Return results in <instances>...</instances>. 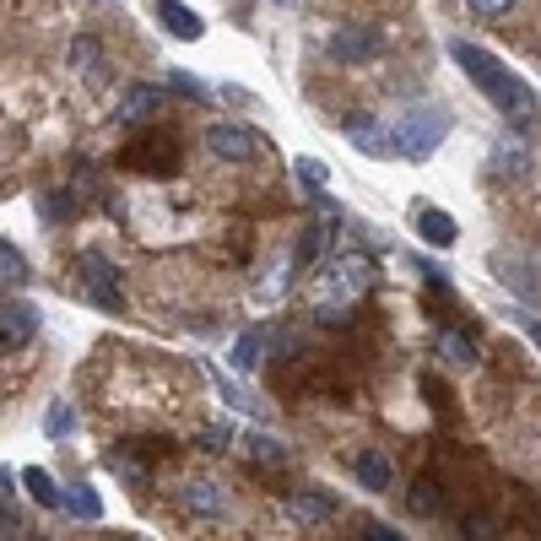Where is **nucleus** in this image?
Returning a JSON list of instances; mask_svg holds the SVG:
<instances>
[{
	"label": "nucleus",
	"mask_w": 541,
	"mask_h": 541,
	"mask_svg": "<svg viewBox=\"0 0 541 541\" xmlns=\"http://www.w3.org/2000/svg\"><path fill=\"white\" fill-rule=\"evenodd\" d=\"M450 55H455V65L471 76V82L482 87V98L493 103L504 120H514V125H531L536 120V98H531V87L520 82V76L509 71L504 60H493L487 49H477V44H466V38H455L450 44Z\"/></svg>",
	"instance_id": "1"
},
{
	"label": "nucleus",
	"mask_w": 541,
	"mask_h": 541,
	"mask_svg": "<svg viewBox=\"0 0 541 541\" xmlns=\"http://www.w3.org/2000/svg\"><path fill=\"white\" fill-rule=\"evenodd\" d=\"M368 287H374V260H368V255H336L331 266H325L320 303H314L320 325H341V320H347V309L368 293Z\"/></svg>",
	"instance_id": "2"
},
{
	"label": "nucleus",
	"mask_w": 541,
	"mask_h": 541,
	"mask_svg": "<svg viewBox=\"0 0 541 541\" xmlns=\"http://www.w3.org/2000/svg\"><path fill=\"white\" fill-rule=\"evenodd\" d=\"M444 136H450V109L422 103V109H412L401 125L390 130V152H401V157H412V163H422V157L439 152Z\"/></svg>",
	"instance_id": "3"
},
{
	"label": "nucleus",
	"mask_w": 541,
	"mask_h": 541,
	"mask_svg": "<svg viewBox=\"0 0 541 541\" xmlns=\"http://www.w3.org/2000/svg\"><path fill=\"white\" fill-rule=\"evenodd\" d=\"M76 271H82V287L92 293V303H98V309H120V303H125L120 271L109 266V255H98V249H82V255H76Z\"/></svg>",
	"instance_id": "4"
},
{
	"label": "nucleus",
	"mask_w": 541,
	"mask_h": 541,
	"mask_svg": "<svg viewBox=\"0 0 541 541\" xmlns=\"http://www.w3.org/2000/svg\"><path fill=\"white\" fill-rule=\"evenodd\" d=\"M33 331H38V303H28V298L0 303V347H6V352L28 347Z\"/></svg>",
	"instance_id": "5"
},
{
	"label": "nucleus",
	"mask_w": 541,
	"mask_h": 541,
	"mask_svg": "<svg viewBox=\"0 0 541 541\" xmlns=\"http://www.w3.org/2000/svg\"><path fill=\"white\" fill-rule=\"evenodd\" d=\"M206 152H217L222 163H249L260 152V136L249 125H211L206 130Z\"/></svg>",
	"instance_id": "6"
},
{
	"label": "nucleus",
	"mask_w": 541,
	"mask_h": 541,
	"mask_svg": "<svg viewBox=\"0 0 541 541\" xmlns=\"http://www.w3.org/2000/svg\"><path fill=\"white\" fill-rule=\"evenodd\" d=\"M152 11H157V28L168 38H179V44H195V38H201V17H195L184 0H152Z\"/></svg>",
	"instance_id": "7"
},
{
	"label": "nucleus",
	"mask_w": 541,
	"mask_h": 541,
	"mask_svg": "<svg viewBox=\"0 0 541 541\" xmlns=\"http://www.w3.org/2000/svg\"><path fill=\"white\" fill-rule=\"evenodd\" d=\"M331 55L347 60V65H358L368 55H379V33L374 28H336L331 33Z\"/></svg>",
	"instance_id": "8"
},
{
	"label": "nucleus",
	"mask_w": 541,
	"mask_h": 541,
	"mask_svg": "<svg viewBox=\"0 0 541 541\" xmlns=\"http://www.w3.org/2000/svg\"><path fill=\"white\" fill-rule=\"evenodd\" d=\"M287 514L303 525H331L336 520V498L331 493H314V487H303V493L287 498Z\"/></svg>",
	"instance_id": "9"
},
{
	"label": "nucleus",
	"mask_w": 541,
	"mask_h": 541,
	"mask_svg": "<svg viewBox=\"0 0 541 541\" xmlns=\"http://www.w3.org/2000/svg\"><path fill=\"white\" fill-rule=\"evenodd\" d=\"M417 233H422L433 249H450V244H455V217H450L444 206H417Z\"/></svg>",
	"instance_id": "10"
},
{
	"label": "nucleus",
	"mask_w": 541,
	"mask_h": 541,
	"mask_svg": "<svg viewBox=\"0 0 541 541\" xmlns=\"http://www.w3.org/2000/svg\"><path fill=\"white\" fill-rule=\"evenodd\" d=\"M163 109V87H152V82H136L120 98V120L125 125H136V120H147V114H157Z\"/></svg>",
	"instance_id": "11"
},
{
	"label": "nucleus",
	"mask_w": 541,
	"mask_h": 541,
	"mask_svg": "<svg viewBox=\"0 0 541 541\" xmlns=\"http://www.w3.org/2000/svg\"><path fill=\"white\" fill-rule=\"evenodd\" d=\"M184 509H190V514H222V509H228V498H222L217 482H184Z\"/></svg>",
	"instance_id": "12"
},
{
	"label": "nucleus",
	"mask_w": 541,
	"mask_h": 541,
	"mask_svg": "<svg viewBox=\"0 0 541 541\" xmlns=\"http://www.w3.org/2000/svg\"><path fill=\"white\" fill-rule=\"evenodd\" d=\"M260 358H266V331H260V325H255V331H244L239 341H233V368H239V374H249V368H260Z\"/></svg>",
	"instance_id": "13"
},
{
	"label": "nucleus",
	"mask_w": 541,
	"mask_h": 541,
	"mask_svg": "<svg viewBox=\"0 0 541 541\" xmlns=\"http://www.w3.org/2000/svg\"><path fill=\"white\" fill-rule=\"evenodd\" d=\"M493 174H514V179L531 174V157H525L520 141H498L493 147Z\"/></svg>",
	"instance_id": "14"
},
{
	"label": "nucleus",
	"mask_w": 541,
	"mask_h": 541,
	"mask_svg": "<svg viewBox=\"0 0 541 541\" xmlns=\"http://www.w3.org/2000/svg\"><path fill=\"white\" fill-rule=\"evenodd\" d=\"M22 487L33 493V504H44V509H60V487H55V477H49L44 466H28V471H22Z\"/></svg>",
	"instance_id": "15"
},
{
	"label": "nucleus",
	"mask_w": 541,
	"mask_h": 541,
	"mask_svg": "<svg viewBox=\"0 0 541 541\" xmlns=\"http://www.w3.org/2000/svg\"><path fill=\"white\" fill-rule=\"evenodd\" d=\"M358 482L374 487V493H385V487H390V460L379 455V450H363L358 455Z\"/></svg>",
	"instance_id": "16"
},
{
	"label": "nucleus",
	"mask_w": 541,
	"mask_h": 541,
	"mask_svg": "<svg viewBox=\"0 0 541 541\" xmlns=\"http://www.w3.org/2000/svg\"><path fill=\"white\" fill-rule=\"evenodd\" d=\"M60 504H65V509H71V514H76V520H98V514H103V498H98V493H92V487H87V482H76V487H71V493H60Z\"/></svg>",
	"instance_id": "17"
},
{
	"label": "nucleus",
	"mask_w": 541,
	"mask_h": 541,
	"mask_svg": "<svg viewBox=\"0 0 541 541\" xmlns=\"http://www.w3.org/2000/svg\"><path fill=\"white\" fill-rule=\"evenodd\" d=\"M347 136H352V147H358V152H368V157L390 152V136H385V130H374L368 120H347Z\"/></svg>",
	"instance_id": "18"
},
{
	"label": "nucleus",
	"mask_w": 541,
	"mask_h": 541,
	"mask_svg": "<svg viewBox=\"0 0 541 541\" xmlns=\"http://www.w3.org/2000/svg\"><path fill=\"white\" fill-rule=\"evenodd\" d=\"M439 352H444V363H455V368H471V363H477V341L460 336V331H444V336H439Z\"/></svg>",
	"instance_id": "19"
},
{
	"label": "nucleus",
	"mask_w": 541,
	"mask_h": 541,
	"mask_svg": "<svg viewBox=\"0 0 541 541\" xmlns=\"http://www.w3.org/2000/svg\"><path fill=\"white\" fill-rule=\"evenodd\" d=\"M406 504H412V514H422V520H428V514H439L444 509V498H439V487L433 482H412V498H406Z\"/></svg>",
	"instance_id": "20"
},
{
	"label": "nucleus",
	"mask_w": 541,
	"mask_h": 541,
	"mask_svg": "<svg viewBox=\"0 0 541 541\" xmlns=\"http://www.w3.org/2000/svg\"><path fill=\"white\" fill-rule=\"evenodd\" d=\"M22 276H28V260H22L17 249H11L6 239H0V282H6V287H17Z\"/></svg>",
	"instance_id": "21"
},
{
	"label": "nucleus",
	"mask_w": 541,
	"mask_h": 541,
	"mask_svg": "<svg viewBox=\"0 0 541 541\" xmlns=\"http://www.w3.org/2000/svg\"><path fill=\"white\" fill-rule=\"evenodd\" d=\"M71 428H76V412H71V401H55V406H49V417H44V433H49V439H65Z\"/></svg>",
	"instance_id": "22"
},
{
	"label": "nucleus",
	"mask_w": 541,
	"mask_h": 541,
	"mask_svg": "<svg viewBox=\"0 0 541 541\" xmlns=\"http://www.w3.org/2000/svg\"><path fill=\"white\" fill-rule=\"evenodd\" d=\"M249 455H255V460H266V466H276V460H287V450H282V444H276V439H266V433H249Z\"/></svg>",
	"instance_id": "23"
},
{
	"label": "nucleus",
	"mask_w": 541,
	"mask_h": 541,
	"mask_svg": "<svg viewBox=\"0 0 541 541\" xmlns=\"http://www.w3.org/2000/svg\"><path fill=\"white\" fill-rule=\"evenodd\" d=\"M71 71H98V38H76L71 44Z\"/></svg>",
	"instance_id": "24"
},
{
	"label": "nucleus",
	"mask_w": 541,
	"mask_h": 541,
	"mask_svg": "<svg viewBox=\"0 0 541 541\" xmlns=\"http://www.w3.org/2000/svg\"><path fill=\"white\" fill-rule=\"evenodd\" d=\"M320 249H325V228H303V239H298V266H309Z\"/></svg>",
	"instance_id": "25"
},
{
	"label": "nucleus",
	"mask_w": 541,
	"mask_h": 541,
	"mask_svg": "<svg viewBox=\"0 0 541 541\" xmlns=\"http://www.w3.org/2000/svg\"><path fill=\"white\" fill-rule=\"evenodd\" d=\"M109 471H114V477H125L130 487H141V482H147V471H141L130 455H109Z\"/></svg>",
	"instance_id": "26"
},
{
	"label": "nucleus",
	"mask_w": 541,
	"mask_h": 541,
	"mask_svg": "<svg viewBox=\"0 0 541 541\" xmlns=\"http://www.w3.org/2000/svg\"><path fill=\"white\" fill-rule=\"evenodd\" d=\"M471 11H477V17H487V22H498V17H509L514 11V0H466Z\"/></svg>",
	"instance_id": "27"
},
{
	"label": "nucleus",
	"mask_w": 541,
	"mask_h": 541,
	"mask_svg": "<svg viewBox=\"0 0 541 541\" xmlns=\"http://www.w3.org/2000/svg\"><path fill=\"white\" fill-rule=\"evenodd\" d=\"M293 168H298V179H303V184H309V190H314V195H320V184H325V168H320V163H314V157H298V163H293Z\"/></svg>",
	"instance_id": "28"
},
{
	"label": "nucleus",
	"mask_w": 541,
	"mask_h": 541,
	"mask_svg": "<svg viewBox=\"0 0 541 541\" xmlns=\"http://www.w3.org/2000/svg\"><path fill=\"white\" fill-rule=\"evenodd\" d=\"M38 211H44V222L55 228V222H65V211H71V206H65L60 195H44V201H38Z\"/></svg>",
	"instance_id": "29"
},
{
	"label": "nucleus",
	"mask_w": 541,
	"mask_h": 541,
	"mask_svg": "<svg viewBox=\"0 0 541 541\" xmlns=\"http://www.w3.org/2000/svg\"><path fill=\"white\" fill-rule=\"evenodd\" d=\"M168 87H179L184 98H206V87L195 82V76H184V71H174V76H168Z\"/></svg>",
	"instance_id": "30"
},
{
	"label": "nucleus",
	"mask_w": 541,
	"mask_h": 541,
	"mask_svg": "<svg viewBox=\"0 0 541 541\" xmlns=\"http://www.w3.org/2000/svg\"><path fill=\"white\" fill-rule=\"evenodd\" d=\"M222 439H228V428H222V422H211L201 439H195V450H222Z\"/></svg>",
	"instance_id": "31"
},
{
	"label": "nucleus",
	"mask_w": 541,
	"mask_h": 541,
	"mask_svg": "<svg viewBox=\"0 0 541 541\" xmlns=\"http://www.w3.org/2000/svg\"><path fill=\"white\" fill-rule=\"evenodd\" d=\"M368 536L374 541H401V531H390V525H368Z\"/></svg>",
	"instance_id": "32"
},
{
	"label": "nucleus",
	"mask_w": 541,
	"mask_h": 541,
	"mask_svg": "<svg viewBox=\"0 0 541 541\" xmlns=\"http://www.w3.org/2000/svg\"><path fill=\"white\" fill-rule=\"evenodd\" d=\"M6 498H11V471L0 466V504H6Z\"/></svg>",
	"instance_id": "33"
},
{
	"label": "nucleus",
	"mask_w": 541,
	"mask_h": 541,
	"mask_svg": "<svg viewBox=\"0 0 541 541\" xmlns=\"http://www.w3.org/2000/svg\"><path fill=\"white\" fill-rule=\"evenodd\" d=\"M525 331H531V341L541 347V320H525Z\"/></svg>",
	"instance_id": "34"
}]
</instances>
